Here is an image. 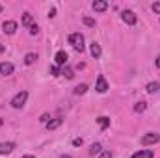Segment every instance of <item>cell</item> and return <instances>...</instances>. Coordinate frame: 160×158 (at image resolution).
I'll return each mask as SVG.
<instances>
[{"instance_id":"cell-11","label":"cell","mask_w":160,"mask_h":158,"mask_svg":"<svg viewBox=\"0 0 160 158\" xmlns=\"http://www.w3.org/2000/svg\"><path fill=\"white\" fill-rule=\"evenodd\" d=\"M62 123H63V119L56 117V119H52V121H48V123H47V128H48V130H56V128H60V126H62Z\"/></svg>"},{"instance_id":"cell-10","label":"cell","mask_w":160,"mask_h":158,"mask_svg":"<svg viewBox=\"0 0 160 158\" xmlns=\"http://www.w3.org/2000/svg\"><path fill=\"white\" fill-rule=\"evenodd\" d=\"M155 156V153L153 151H147V149H140L138 153H134L132 158H153Z\"/></svg>"},{"instance_id":"cell-9","label":"cell","mask_w":160,"mask_h":158,"mask_svg":"<svg viewBox=\"0 0 160 158\" xmlns=\"http://www.w3.org/2000/svg\"><path fill=\"white\" fill-rule=\"evenodd\" d=\"M54 60H56V65H65V63H67V52H63V50L56 52Z\"/></svg>"},{"instance_id":"cell-21","label":"cell","mask_w":160,"mask_h":158,"mask_svg":"<svg viewBox=\"0 0 160 158\" xmlns=\"http://www.w3.org/2000/svg\"><path fill=\"white\" fill-rule=\"evenodd\" d=\"M86 91H88V86H86V84H80V86L75 87V95H84Z\"/></svg>"},{"instance_id":"cell-31","label":"cell","mask_w":160,"mask_h":158,"mask_svg":"<svg viewBox=\"0 0 160 158\" xmlns=\"http://www.w3.org/2000/svg\"><path fill=\"white\" fill-rule=\"evenodd\" d=\"M21 158H36L34 155H24V156H21Z\"/></svg>"},{"instance_id":"cell-13","label":"cell","mask_w":160,"mask_h":158,"mask_svg":"<svg viewBox=\"0 0 160 158\" xmlns=\"http://www.w3.org/2000/svg\"><path fill=\"white\" fill-rule=\"evenodd\" d=\"M89 52H91L93 58H101V45H99V43H91Z\"/></svg>"},{"instance_id":"cell-1","label":"cell","mask_w":160,"mask_h":158,"mask_svg":"<svg viewBox=\"0 0 160 158\" xmlns=\"http://www.w3.org/2000/svg\"><path fill=\"white\" fill-rule=\"evenodd\" d=\"M69 43L73 45V48H75L77 52H84V36H82V34H78V32L71 34V36H69Z\"/></svg>"},{"instance_id":"cell-4","label":"cell","mask_w":160,"mask_h":158,"mask_svg":"<svg viewBox=\"0 0 160 158\" xmlns=\"http://www.w3.org/2000/svg\"><path fill=\"white\" fill-rule=\"evenodd\" d=\"M121 19H123V22H127V24H136V15H134V11H130V9H123L121 11Z\"/></svg>"},{"instance_id":"cell-26","label":"cell","mask_w":160,"mask_h":158,"mask_svg":"<svg viewBox=\"0 0 160 158\" xmlns=\"http://www.w3.org/2000/svg\"><path fill=\"white\" fill-rule=\"evenodd\" d=\"M153 11L160 15V2H155V4H153Z\"/></svg>"},{"instance_id":"cell-12","label":"cell","mask_w":160,"mask_h":158,"mask_svg":"<svg viewBox=\"0 0 160 158\" xmlns=\"http://www.w3.org/2000/svg\"><path fill=\"white\" fill-rule=\"evenodd\" d=\"M91 6H93V9H95V11H106L108 2H104V0H95Z\"/></svg>"},{"instance_id":"cell-30","label":"cell","mask_w":160,"mask_h":158,"mask_svg":"<svg viewBox=\"0 0 160 158\" xmlns=\"http://www.w3.org/2000/svg\"><path fill=\"white\" fill-rule=\"evenodd\" d=\"M155 63H157V67L160 69V54H158V58H157V62H155Z\"/></svg>"},{"instance_id":"cell-25","label":"cell","mask_w":160,"mask_h":158,"mask_svg":"<svg viewBox=\"0 0 160 158\" xmlns=\"http://www.w3.org/2000/svg\"><path fill=\"white\" fill-rule=\"evenodd\" d=\"M39 121L41 123H48V121H50V116H48V114H43V116L39 117Z\"/></svg>"},{"instance_id":"cell-3","label":"cell","mask_w":160,"mask_h":158,"mask_svg":"<svg viewBox=\"0 0 160 158\" xmlns=\"http://www.w3.org/2000/svg\"><path fill=\"white\" fill-rule=\"evenodd\" d=\"M158 141H160V134H157V132H149V134L142 136V140H140L142 145H153V143H158Z\"/></svg>"},{"instance_id":"cell-16","label":"cell","mask_w":160,"mask_h":158,"mask_svg":"<svg viewBox=\"0 0 160 158\" xmlns=\"http://www.w3.org/2000/svg\"><path fill=\"white\" fill-rule=\"evenodd\" d=\"M97 123H99V126L104 130V128H108V126H110V117H104V116H101V117L97 119Z\"/></svg>"},{"instance_id":"cell-18","label":"cell","mask_w":160,"mask_h":158,"mask_svg":"<svg viewBox=\"0 0 160 158\" xmlns=\"http://www.w3.org/2000/svg\"><path fill=\"white\" fill-rule=\"evenodd\" d=\"M101 149H102V147H101V143H93V145L89 147V155H91V156H95V155H99V153H102Z\"/></svg>"},{"instance_id":"cell-32","label":"cell","mask_w":160,"mask_h":158,"mask_svg":"<svg viewBox=\"0 0 160 158\" xmlns=\"http://www.w3.org/2000/svg\"><path fill=\"white\" fill-rule=\"evenodd\" d=\"M2 52H4V45L0 43V54H2Z\"/></svg>"},{"instance_id":"cell-8","label":"cell","mask_w":160,"mask_h":158,"mask_svg":"<svg viewBox=\"0 0 160 158\" xmlns=\"http://www.w3.org/2000/svg\"><path fill=\"white\" fill-rule=\"evenodd\" d=\"M13 149H15V143H13V141H4V143H0V155H9Z\"/></svg>"},{"instance_id":"cell-2","label":"cell","mask_w":160,"mask_h":158,"mask_svg":"<svg viewBox=\"0 0 160 158\" xmlns=\"http://www.w3.org/2000/svg\"><path fill=\"white\" fill-rule=\"evenodd\" d=\"M26 99H28V91H19L13 99H11V106L13 108H22L26 104Z\"/></svg>"},{"instance_id":"cell-24","label":"cell","mask_w":160,"mask_h":158,"mask_svg":"<svg viewBox=\"0 0 160 158\" xmlns=\"http://www.w3.org/2000/svg\"><path fill=\"white\" fill-rule=\"evenodd\" d=\"M30 34H32V36H38V34H39V26H38V24H32V26H30Z\"/></svg>"},{"instance_id":"cell-5","label":"cell","mask_w":160,"mask_h":158,"mask_svg":"<svg viewBox=\"0 0 160 158\" xmlns=\"http://www.w3.org/2000/svg\"><path fill=\"white\" fill-rule=\"evenodd\" d=\"M2 30H4V34L13 36V34L17 32V22H15V21H6V22L2 24Z\"/></svg>"},{"instance_id":"cell-28","label":"cell","mask_w":160,"mask_h":158,"mask_svg":"<svg viewBox=\"0 0 160 158\" xmlns=\"http://www.w3.org/2000/svg\"><path fill=\"white\" fill-rule=\"evenodd\" d=\"M73 145H75V147H80V145H82V138H75V140H73Z\"/></svg>"},{"instance_id":"cell-14","label":"cell","mask_w":160,"mask_h":158,"mask_svg":"<svg viewBox=\"0 0 160 158\" xmlns=\"http://www.w3.org/2000/svg\"><path fill=\"white\" fill-rule=\"evenodd\" d=\"M22 24H24V26H28V28H30V26H32V24H34V17H32V15H30V13H22Z\"/></svg>"},{"instance_id":"cell-29","label":"cell","mask_w":160,"mask_h":158,"mask_svg":"<svg viewBox=\"0 0 160 158\" xmlns=\"http://www.w3.org/2000/svg\"><path fill=\"white\" fill-rule=\"evenodd\" d=\"M54 15H56V9H54V7H52V9H50V11H48V17H54Z\"/></svg>"},{"instance_id":"cell-23","label":"cell","mask_w":160,"mask_h":158,"mask_svg":"<svg viewBox=\"0 0 160 158\" xmlns=\"http://www.w3.org/2000/svg\"><path fill=\"white\" fill-rule=\"evenodd\" d=\"M50 75H52V77H60V75H62V69H60L58 65H52V67H50Z\"/></svg>"},{"instance_id":"cell-15","label":"cell","mask_w":160,"mask_h":158,"mask_svg":"<svg viewBox=\"0 0 160 158\" xmlns=\"http://www.w3.org/2000/svg\"><path fill=\"white\" fill-rule=\"evenodd\" d=\"M36 60H38V54H34V52H28V54L24 56V63H26V65L36 63Z\"/></svg>"},{"instance_id":"cell-27","label":"cell","mask_w":160,"mask_h":158,"mask_svg":"<svg viewBox=\"0 0 160 158\" xmlns=\"http://www.w3.org/2000/svg\"><path fill=\"white\" fill-rule=\"evenodd\" d=\"M99 158H112V153H110V151H102Z\"/></svg>"},{"instance_id":"cell-19","label":"cell","mask_w":160,"mask_h":158,"mask_svg":"<svg viewBox=\"0 0 160 158\" xmlns=\"http://www.w3.org/2000/svg\"><path fill=\"white\" fill-rule=\"evenodd\" d=\"M62 75H63V77H65L67 80H71L73 77H75V73H73V69H71V67H67V65H65V67L62 69Z\"/></svg>"},{"instance_id":"cell-17","label":"cell","mask_w":160,"mask_h":158,"mask_svg":"<svg viewBox=\"0 0 160 158\" xmlns=\"http://www.w3.org/2000/svg\"><path fill=\"white\" fill-rule=\"evenodd\" d=\"M145 89H147L149 93H157V91H158V89H160V84H158V82H149Z\"/></svg>"},{"instance_id":"cell-34","label":"cell","mask_w":160,"mask_h":158,"mask_svg":"<svg viewBox=\"0 0 160 158\" xmlns=\"http://www.w3.org/2000/svg\"><path fill=\"white\" fill-rule=\"evenodd\" d=\"M2 9H4V6H2V4H0V13H2Z\"/></svg>"},{"instance_id":"cell-22","label":"cell","mask_w":160,"mask_h":158,"mask_svg":"<svg viewBox=\"0 0 160 158\" xmlns=\"http://www.w3.org/2000/svg\"><path fill=\"white\" fill-rule=\"evenodd\" d=\"M82 22H84L86 26H91V28H95V19H91V17H84V19H82Z\"/></svg>"},{"instance_id":"cell-35","label":"cell","mask_w":160,"mask_h":158,"mask_svg":"<svg viewBox=\"0 0 160 158\" xmlns=\"http://www.w3.org/2000/svg\"><path fill=\"white\" fill-rule=\"evenodd\" d=\"M2 125H4V121H2V117H0V126H2Z\"/></svg>"},{"instance_id":"cell-33","label":"cell","mask_w":160,"mask_h":158,"mask_svg":"<svg viewBox=\"0 0 160 158\" xmlns=\"http://www.w3.org/2000/svg\"><path fill=\"white\" fill-rule=\"evenodd\" d=\"M62 158H73V156H69V155H63V156H62Z\"/></svg>"},{"instance_id":"cell-20","label":"cell","mask_w":160,"mask_h":158,"mask_svg":"<svg viewBox=\"0 0 160 158\" xmlns=\"http://www.w3.org/2000/svg\"><path fill=\"white\" fill-rule=\"evenodd\" d=\"M145 108H147V102H143V101H140L136 106H134V112H138V114H142V112H145Z\"/></svg>"},{"instance_id":"cell-7","label":"cell","mask_w":160,"mask_h":158,"mask_svg":"<svg viewBox=\"0 0 160 158\" xmlns=\"http://www.w3.org/2000/svg\"><path fill=\"white\" fill-rule=\"evenodd\" d=\"M95 89H97L99 93H106V91H108V84H106V78H104L102 75L97 78V86H95Z\"/></svg>"},{"instance_id":"cell-6","label":"cell","mask_w":160,"mask_h":158,"mask_svg":"<svg viewBox=\"0 0 160 158\" xmlns=\"http://www.w3.org/2000/svg\"><path fill=\"white\" fill-rule=\"evenodd\" d=\"M13 71H15L13 63H9V62H2V63H0V75L9 77V75H13Z\"/></svg>"}]
</instances>
